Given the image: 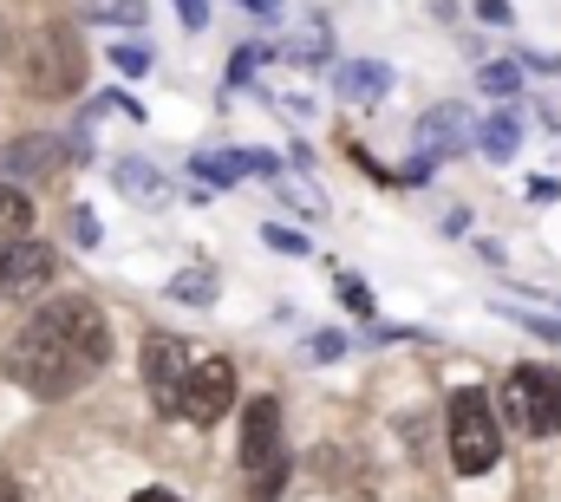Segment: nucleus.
<instances>
[{"instance_id": "obj_26", "label": "nucleus", "mask_w": 561, "mask_h": 502, "mask_svg": "<svg viewBox=\"0 0 561 502\" xmlns=\"http://www.w3.org/2000/svg\"><path fill=\"white\" fill-rule=\"evenodd\" d=\"M131 502H183V497H176V490H163V483H157V490H138V497H131Z\"/></svg>"}, {"instance_id": "obj_25", "label": "nucleus", "mask_w": 561, "mask_h": 502, "mask_svg": "<svg viewBox=\"0 0 561 502\" xmlns=\"http://www.w3.org/2000/svg\"><path fill=\"white\" fill-rule=\"evenodd\" d=\"M561 196V183H549V176H536V183H529V203H556Z\"/></svg>"}, {"instance_id": "obj_9", "label": "nucleus", "mask_w": 561, "mask_h": 502, "mask_svg": "<svg viewBox=\"0 0 561 502\" xmlns=\"http://www.w3.org/2000/svg\"><path fill=\"white\" fill-rule=\"evenodd\" d=\"M53 281V249L46 242H0V294H33Z\"/></svg>"}, {"instance_id": "obj_22", "label": "nucleus", "mask_w": 561, "mask_h": 502, "mask_svg": "<svg viewBox=\"0 0 561 502\" xmlns=\"http://www.w3.org/2000/svg\"><path fill=\"white\" fill-rule=\"evenodd\" d=\"M346 353V333H313V360H340Z\"/></svg>"}, {"instance_id": "obj_20", "label": "nucleus", "mask_w": 561, "mask_h": 502, "mask_svg": "<svg viewBox=\"0 0 561 502\" xmlns=\"http://www.w3.org/2000/svg\"><path fill=\"white\" fill-rule=\"evenodd\" d=\"M112 66H118V72H144V66H150V53H144V46H125V39H118V46H112Z\"/></svg>"}, {"instance_id": "obj_4", "label": "nucleus", "mask_w": 561, "mask_h": 502, "mask_svg": "<svg viewBox=\"0 0 561 502\" xmlns=\"http://www.w3.org/2000/svg\"><path fill=\"white\" fill-rule=\"evenodd\" d=\"M450 464L463 477H483L503 464V424L490 411V391H477V385H463L450 398Z\"/></svg>"}, {"instance_id": "obj_3", "label": "nucleus", "mask_w": 561, "mask_h": 502, "mask_svg": "<svg viewBox=\"0 0 561 502\" xmlns=\"http://www.w3.org/2000/svg\"><path fill=\"white\" fill-rule=\"evenodd\" d=\"M242 470H249V502H280V490H287L280 398H249V411H242Z\"/></svg>"}, {"instance_id": "obj_12", "label": "nucleus", "mask_w": 561, "mask_h": 502, "mask_svg": "<svg viewBox=\"0 0 561 502\" xmlns=\"http://www.w3.org/2000/svg\"><path fill=\"white\" fill-rule=\"evenodd\" d=\"M33 229V196L20 183H0V242H26Z\"/></svg>"}, {"instance_id": "obj_10", "label": "nucleus", "mask_w": 561, "mask_h": 502, "mask_svg": "<svg viewBox=\"0 0 561 502\" xmlns=\"http://www.w3.org/2000/svg\"><path fill=\"white\" fill-rule=\"evenodd\" d=\"M333 92H340V99H353V105H373V99H386V92H392V66H373V59L340 66V72H333Z\"/></svg>"}, {"instance_id": "obj_15", "label": "nucleus", "mask_w": 561, "mask_h": 502, "mask_svg": "<svg viewBox=\"0 0 561 502\" xmlns=\"http://www.w3.org/2000/svg\"><path fill=\"white\" fill-rule=\"evenodd\" d=\"M196 170H203L209 183H236L242 170H262V176H275V157H262V150H249V157H196Z\"/></svg>"}, {"instance_id": "obj_2", "label": "nucleus", "mask_w": 561, "mask_h": 502, "mask_svg": "<svg viewBox=\"0 0 561 502\" xmlns=\"http://www.w3.org/2000/svg\"><path fill=\"white\" fill-rule=\"evenodd\" d=\"M20 85L33 99H72L85 85V39L66 20H46L20 39Z\"/></svg>"}, {"instance_id": "obj_13", "label": "nucleus", "mask_w": 561, "mask_h": 502, "mask_svg": "<svg viewBox=\"0 0 561 502\" xmlns=\"http://www.w3.org/2000/svg\"><path fill=\"white\" fill-rule=\"evenodd\" d=\"M118 190H125L131 203H144V209H157V203H163V176H157L150 163H138V157H125V163H118Z\"/></svg>"}, {"instance_id": "obj_24", "label": "nucleus", "mask_w": 561, "mask_h": 502, "mask_svg": "<svg viewBox=\"0 0 561 502\" xmlns=\"http://www.w3.org/2000/svg\"><path fill=\"white\" fill-rule=\"evenodd\" d=\"M516 327H529V333H542V340H561V327L556 320H536V313H510Z\"/></svg>"}, {"instance_id": "obj_11", "label": "nucleus", "mask_w": 561, "mask_h": 502, "mask_svg": "<svg viewBox=\"0 0 561 502\" xmlns=\"http://www.w3.org/2000/svg\"><path fill=\"white\" fill-rule=\"evenodd\" d=\"M463 125H470V118H463V105H437V112H424V150H437V157H450V150H457V144H463Z\"/></svg>"}, {"instance_id": "obj_1", "label": "nucleus", "mask_w": 561, "mask_h": 502, "mask_svg": "<svg viewBox=\"0 0 561 502\" xmlns=\"http://www.w3.org/2000/svg\"><path fill=\"white\" fill-rule=\"evenodd\" d=\"M112 360V327L92 300H46L7 346V378L33 398H66Z\"/></svg>"}, {"instance_id": "obj_17", "label": "nucleus", "mask_w": 561, "mask_h": 502, "mask_svg": "<svg viewBox=\"0 0 561 502\" xmlns=\"http://www.w3.org/2000/svg\"><path fill=\"white\" fill-rule=\"evenodd\" d=\"M483 85H490V92H503V99H510V92H516V85H523V72H516V66H510V59H503V66H483Z\"/></svg>"}, {"instance_id": "obj_21", "label": "nucleus", "mask_w": 561, "mask_h": 502, "mask_svg": "<svg viewBox=\"0 0 561 502\" xmlns=\"http://www.w3.org/2000/svg\"><path fill=\"white\" fill-rule=\"evenodd\" d=\"M72 229H79V249H99V216L92 209H72Z\"/></svg>"}, {"instance_id": "obj_8", "label": "nucleus", "mask_w": 561, "mask_h": 502, "mask_svg": "<svg viewBox=\"0 0 561 502\" xmlns=\"http://www.w3.org/2000/svg\"><path fill=\"white\" fill-rule=\"evenodd\" d=\"M183 378H190V346L170 340V333H150L144 340V385L157 391V411H176Z\"/></svg>"}, {"instance_id": "obj_7", "label": "nucleus", "mask_w": 561, "mask_h": 502, "mask_svg": "<svg viewBox=\"0 0 561 502\" xmlns=\"http://www.w3.org/2000/svg\"><path fill=\"white\" fill-rule=\"evenodd\" d=\"M229 398H236V366L229 360H196L190 378H183V391H176V411L190 424H216L229 411Z\"/></svg>"}, {"instance_id": "obj_16", "label": "nucleus", "mask_w": 561, "mask_h": 502, "mask_svg": "<svg viewBox=\"0 0 561 502\" xmlns=\"http://www.w3.org/2000/svg\"><path fill=\"white\" fill-rule=\"evenodd\" d=\"M170 294H183V300H190V307H209V300H216V281H209V274H196V267H190V274H176V281H170Z\"/></svg>"}, {"instance_id": "obj_14", "label": "nucleus", "mask_w": 561, "mask_h": 502, "mask_svg": "<svg viewBox=\"0 0 561 502\" xmlns=\"http://www.w3.org/2000/svg\"><path fill=\"white\" fill-rule=\"evenodd\" d=\"M477 144H483V157H490V163H510V157H516V144H523V125H516L510 112H496L490 125H477Z\"/></svg>"}, {"instance_id": "obj_19", "label": "nucleus", "mask_w": 561, "mask_h": 502, "mask_svg": "<svg viewBox=\"0 0 561 502\" xmlns=\"http://www.w3.org/2000/svg\"><path fill=\"white\" fill-rule=\"evenodd\" d=\"M340 294H346V307H353V313H373V294H366V281H359V274H340Z\"/></svg>"}, {"instance_id": "obj_18", "label": "nucleus", "mask_w": 561, "mask_h": 502, "mask_svg": "<svg viewBox=\"0 0 561 502\" xmlns=\"http://www.w3.org/2000/svg\"><path fill=\"white\" fill-rule=\"evenodd\" d=\"M262 242H268V249H280V254H307V236H294V229H280V223H268V229H262Z\"/></svg>"}, {"instance_id": "obj_6", "label": "nucleus", "mask_w": 561, "mask_h": 502, "mask_svg": "<svg viewBox=\"0 0 561 502\" xmlns=\"http://www.w3.org/2000/svg\"><path fill=\"white\" fill-rule=\"evenodd\" d=\"M72 157H85V137H46V130H33V137H13V144H0V183H46V176H59Z\"/></svg>"}, {"instance_id": "obj_5", "label": "nucleus", "mask_w": 561, "mask_h": 502, "mask_svg": "<svg viewBox=\"0 0 561 502\" xmlns=\"http://www.w3.org/2000/svg\"><path fill=\"white\" fill-rule=\"evenodd\" d=\"M510 411L529 437H556L561 431V373L556 366H516L510 373Z\"/></svg>"}, {"instance_id": "obj_23", "label": "nucleus", "mask_w": 561, "mask_h": 502, "mask_svg": "<svg viewBox=\"0 0 561 502\" xmlns=\"http://www.w3.org/2000/svg\"><path fill=\"white\" fill-rule=\"evenodd\" d=\"M176 13H183V26H209V0H176Z\"/></svg>"}]
</instances>
